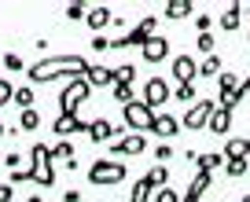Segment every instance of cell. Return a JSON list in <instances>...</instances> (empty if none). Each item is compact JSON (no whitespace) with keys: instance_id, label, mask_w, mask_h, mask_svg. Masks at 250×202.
<instances>
[{"instance_id":"6da1fadb","label":"cell","mask_w":250,"mask_h":202,"mask_svg":"<svg viewBox=\"0 0 250 202\" xmlns=\"http://www.w3.org/2000/svg\"><path fill=\"white\" fill-rule=\"evenodd\" d=\"M88 62L81 55H48L30 66V81H55V78H85Z\"/></svg>"},{"instance_id":"7a4b0ae2","label":"cell","mask_w":250,"mask_h":202,"mask_svg":"<svg viewBox=\"0 0 250 202\" xmlns=\"http://www.w3.org/2000/svg\"><path fill=\"white\" fill-rule=\"evenodd\" d=\"M129 177V169H125L118 158H100V162L88 165V184L96 187H110V184H122V180Z\"/></svg>"},{"instance_id":"3957f363","label":"cell","mask_w":250,"mask_h":202,"mask_svg":"<svg viewBox=\"0 0 250 202\" xmlns=\"http://www.w3.org/2000/svg\"><path fill=\"white\" fill-rule=\"evenodd\" d=\"M85 100H88V81L85 78H70L66 85H62V92H59V114L78 118V110H81Z\"/></svg>"},{"instance_id":"277c9868","label":"cell","mask_w":250,"mask_h":202,"mask_svg":"<svg viewBox=\"0 0 250 202\" xmlns=\"http://www.w3.org/2000/svg\"><path fill=\"white\" fill-rule=\"evenodd\" d=\"M30 177H33V184H41V187L55 184V165H52V158H48V143H33L30 147Z\"/></svg>"},{"instance_id":"5b68a950","label":"cell","mask_w":250,"mask_h":202,"mask_svg":"<svg viewBox=\"0 0 250 202\" xmlns=\"http://www.w3.org/2000/svg\"><path fill=\"white\" fill-rule=\"evenodd\" d=\"M213 110H217V103H213V100H195L191 107L184 110V118H180V129H191V132L206 129L210 118H213Z\"/></svg>"},{"instance_id":"8992f818","label":"cell","mask_w":250,"mask_h":202,"mask_svg":"<svg viewBox=\"0 0 250 202\" xmlns=\"http://www.w3.org/2000/svg\"><path fill=\"white\" fill-rule=\"evenodd\" d=\"M122 118H125V125H129L133 132H147L151 121H155V110H151L144 100H133V103L122 107Z\"/></svg>"},{"instance_id":"52a82bcc","label":"cell","mask_w":250,"mask_h":202,"mask_svg":"<svg viewBox=\"0 0 250 202\" xmlns=\"http://www.w3.org/2000/svg\"><path fill=\"white\" fill-rule=\"evenodd\" d=\"M140 100L147 103L151 110L166 107V103L173 100V88H169V81H166V78H147V81H144V96H140Z\"/></svg>"},{"instance_id":"ba28073f","label":"cell","mask_w":250,"mask_h":202,"mask_svg":"<svg viewBox=\"0 0 250 202\" xmlns=\"http://www.w3.org/2000/svg\"><path fill=\"white\" fill-rule=\"evenodd\" d=\"M110 151H114V158H136L147 151V140H144V132H125V136H118V140H110Z\"/></svg>"},{"instance_id":"9c48e42d","label":"cell","mask_w":250,"mask_h":202,"mask_svg":"<svg viewBox=\"0 0 250 202\" xmlns=\"http://www.w3.org/2000/svg\"><path fill=\"white\" fill-rule=\"evenodd\" d=\"M147 132H155L158 140H173V136L180 132V121L169 114V110H155V121H151Z\"/></svg>"},{"instance_id":"30bf717a","label":"cell","mask_w":250,"mask_h":202,"mask_svg":"<svg viewBox=\"0 0 250 202\" xmlns=\"http://www.w3.org/2000/svg\"><path fill=\"white\" fill-rule=\"evenodd\" d=\"M195 78H199V62L191 59V55H177V59H173V81H177V85H191Z\"/></svg>"},{"instance_id":"8fae6325","label":"cell","mask_w":250,"mask_h":202,"mask_svg":"<svg viewBox=\"0 0 250 202\" xmlns=\"http://www.w3.org/2000/svg\"><path fill=\"white\" fill-rule=\"evenodd\" d=\"M55 136H59V140H66V136H78V132H88V121L85 118H70V114H59L55 118Z\"/></svg>"},{"instance_id":"7c38bea8","label":"cell","mask_w":250,"mask_h":202,"mask_svg":"<svg viewBox=\"0 0 250 202\" xmlns=\"http://www.w3.org/2000/svg\"><path fill=\"white\" fill-rule=\"evenodd\" d=\"M140 55H144L147 62H162L166 55H169V40H166V37H158V33H155V37H151L147 44L140 48Z\"/></svg>"},{"instance_id":"4fadbf2b","label":"cell","mask_w":250,"mask_h":202,"mask_svg":"<svg viewBox=\"0 0 250 202\" xmlns=\"http://www.w3.org/2000/svg\"><path fill=\"white\" fill-rule=\"evenodd\" d=\"M92 143H110L114 140V125L107 121V118H96V121H88V132H85Z\"/></svg>"},{"instance_id":"5bb4252c","label":"cell","mask_w":250,"mask_h":202,"mask_svg":"<svg viewBox=\"0 0 250 202\" xmlns=\"http://www.w3.org/2000/svg\"><path fill=\"white\" fill-rule=\"evenodd\" d=\"M85 22H88V30H107L110 22H114V15H110V8H88L85 11Z\"/></svg>"},{"instance_id":"9a60e30c","label":"cell","mask_w":250,"mask_h":202,"mask_svg":"<svg viewBox=\"0 0 250 202\" xmlns=\"http://www.w3.org/2000/svg\"><path fill=\"white\" fill-rule=\"evenodd\" d=\"M232 158H250V140H247V136H232V140H225V162H232Z\"/></svg>"},{"instance_id":"2e32d148","label":"cell","mask_w":250,"mask_h":202,"mask_svg":"<svg viewBox=\"0 0 250 202\" xmlns=\"http://www.w3.org/2000/svg\"><path fill=\"white\" fill-rule=\"evenodd\" d=\"M85 81H88V88L114 85V70H107V66H88V70H85Z\"/></svg>"},{"instance_id":"e0dca14e","label":"cell","mask_w":250,"mask_h":202,"mask_svg":"<svg viewBox=\"0 0 250 202\" xmlns=\"http://www.w3.org/2000/svg\"><path fill=\"white\" fill-rule=\"evenodd\" d=\"M206 129H210V132H217V136H228V129H232V110H221V107H217Z\"/></svg>"},{"instance_id":"ac0fdd59","label":"cell","mask_w":250,"mask_h":202,"mask_svg":"<svg viewBox=\"0 0 250 202\" xmlns=\"http://www.w3.org/2000/svg\"><path fill=\"white\" fill-rule=\"evenodd\" d=\"M191 11H195L191 0H169V4H166V19H173V22H177V19H188Z\"/></svg>"},{"instance_id":"d6986e66","label":"cell","mask_w":250,"mask_h":202,"mask_svg":"<svg viewBox=\"0 0 250 202\" xmlns=\"http://www.w3.org/2000/svg\"><path fill=\"white\" fill-rule=\"evenodd\" d=\"M239 19H243V8H239V4H232V8H225V15L217 19V26H221V30H228V33H235V30H239Z\"/></svg>"},{"instance_id":"ffe728a7","label":"cell","mask_w":250,"mask_h":202,"mask_svg":"<svg viewBox=\"0 0 250 202\" xmlns=\"http://www.w3.org/2000/svg\"><path fill=\"white\" fill-rule=\"evenodd\" d=\"M48 158H52V165L59 162V158H62V162H70V158H74V143H70V140L52 143V147H48Z\"/></svg>"},{"instance_id":"44dd1931","label":"cell","mask_w":250,"mask_h":202,"mask_svg":"<svg viewBox=\"0 0 250 202\" xmlns=\"http://www.w3.org/2000/svg\"><path fill=\"white\" fill-rule=\"evenodd\" d=\"M147 184L155 187H169V165H155V169H147Z\"/></svg>"},{"instance_id":"7402d4cb","label":"cell","mask_w":250,"mask_h":202,"mask_svg":"<svg viewBox=\"0 0 250 202\" xmlns=\"http://www.w3.org/2000/svg\"><path fill=\"white\" fill-rule=\"evenodd\" d=\"M151 195H155V187L147 184V177H140L133 184V195H129V202H151Z\"/></svg>"},{"instance_id":"603a6c76","label":"cell","mask_w":250,"mask_h":202,"mask_svg":"<svg viewBox=\"0 0 250 202\" xmlns=\"http://www.w3.org/2000/svg\"><path fill=\"white\" fill-rule=\"evenodd\" d=\"M19 129H26V132H37L41 129V114H37V110H19Z\"/></svg>"},{"instance_id":"cb8c5ba5","label":"cell","mask_w":250,"mask_h":202,"mask_svg":"<svg viewBox=\"0 0 250 202\" xmlns=\"http://www.w3.org/2000/svg\"><path fill=\"white\" fill-rule=\"evenodd\" d=\"M221 74V59H217V52L213 55H206L203 62H199V78H217Z\"/></svg>"},{"instance_id":"d4e9b609","label":"cell","mask_w":250,"mask_h":202,"mask_svg":"<svg viewBox=\"0 0 250 202\" xmlns=\"http://www.w3.org/2000/svg\"><path fill=\"white\" fill-rule=\"evenodd\" d=\"M195 165H199V169H206V173H213V169H221V165H225V155H199Z\"/></svg>"},{"instance_id":"484cf974","label":"cell","mask_w":250,"mask_h":202,"mask_svg":"<svg viewBox=\"0 0 250 202\" xmlns=\"http://www.w3.org/2000/svg\"><path fill=\"white\" fill-rule=\"evenodd\" d=\"M133 78H136V66L133 62H122L114 70V85H133Z\"/></svg>"},{"instance_id":"4316f807","label":"cell","mask_w":250,"mask_h":202,"mask_svg":"<svg viewBox=\"0 0 250 202\" xmlns=\"http://www.w3.org/2000/svg\"><path fill=\"white\" fill-rule=\"evenodd\" d=\"M11 103H19V107H22V110H30V107H33V88H30V85L15 88V96H11Z\"/></svg>"},{"instance_id":"83f0119b","label":"cell","mask_w":250,"mask_h":202,"mask_svg":"<svg viewBox=\"0 0 250 202\" xmlns=\"http://www.w3.org/2000/svg\"><path fill=\"white\" fill-rule=\"evenodd\" d=\"M250 169V165H247V158H232V162H225V173H228V177H243V173H247Z\"/></svg>"},{"instance_id":"f1b7e54d","label":"cell","mask_w":250,"mask_h":202,"mask_svg":"<svg viewBox=\"0 0 250 202\" xmlns=\"http://www.w3.org/2000/svg\"><path fill=\"white\" fill-rule=\"evenodd\" d=\"M173 96H177L180 103H195V81H191V85H177V92H173Z\"/></svg>"},{"instance_id":"f546056e","label":"cell","mask_w":250,"mask_h":202,"mask_svg":"<svg viewBox=\"0 0 250 202\" xmlns=\"http://www.w3.org/2000/svg\"><path fill=\"white\" fill-rule=\"evenodd\" d=\"M151 202H180V195L173 191V187H158V191L151 195Z\"/></svg>"},{"instance_id":"4dcf8cb0","label":"cell","mask_w":250,"mask_h":202,"mask_svg":"<svg viewBox=\"0 0 250 202\" xmlns=\"http://www.w3.org/2000/svg\"><path fill=\"white\" fill-rule=\"evenodd\" d=\"M114 100L122 103V107H125V103H133V85H114Z\"/></svg>"},{"instance_id":"1f68e13d","label":"cell","mask_w":250,"mask_h":202,"mask_svg":"<svg viewBox=\"0 0 250 202\" xmlns=\"http://www.w3.org/2000/svg\"><path fill=\"white\" fill-rule=\"evenodd\" d=\"M169 158H173V147H169V143H158V147H155V165H166Z\"/></svg>"},{"instance_id":"d6a6232c","label":"cell","mask_w":250,"mask_h":202,"mask_svg":"<svg viewBox=\"0 0 250 202\" xmlns=\"http://www.w3.org/2000/svg\"><path fill=\"white\" fill-rule=\"evenodd\" d=\"M11 96H15V85H11L8 78H0V107H4V103H11Z\"/></svg>"},{"instance_id":"836d02e7","label":"cell","mask_w":250,"mask_h":202,"mask_svg":"<svg viewBox=\"0 0 250 202\" xmlns=\"http://www.w3.org/2000/svg\"><path fill=\"white\" fill-rule=\"evenodd\" d=\"M217 85H221V92H235V74H217Z\"/></svg>"},{"instance_id":"e575fe53","label":"cell","mask_w":250,"mask_h":202,"mask_svg":"<svg viewBox=\"0 0 250 202\" xmlns=\"http://www.w3.org/2000/svg\"><path fill=\"white\" fill-rule=\"evenodd\" d=\"M195 48H199V52H206V55H213V33H199Z\"/></svg>"},{"instance_id":"d590c367","label":"cell","mask_w":250,"mask_h":202,"mask_svg":"<svg viewBox=\"0 0 250 202\" xmlns=\"http://www.w3.org/2000/svg\"><path fill=\"white\" fill-rule=\"evenodd\" d=\"M85 4H70V8H66V19H70V22H81V19H85Z\"/></svg>"},{"instance_id":"8d00e7d4","label":"cell","mask_w":250,"mask_h":202,"mask_svg":"<svg viewBox=\"0 0 250 202\" xmlns=\"http://www.w3.org/2000/svg\"><path fill=\"white\" fill-rule=\"evenodd\" d=\"M217 22V19H210V15H195V30L199 33H210V26Z\"/></svg>"},{"instance_id":"74e56055","label":"cell","mask_w":250,"mask_h":202,"mask_svg":"<svg viewBox=\"0 0 250 202\" xmlns=\"http://www.w3.org/2000/svg\"><path fill=\"white\" fill-rule=\"evenodd\" d=\"M26 180H33L30 169H11V180H8V184H26Z\"/></svg>"},{"instance_id":"f35d334b","label":"cell","mask_w":250,"mask_h":202,"mask_svg":"<svg viewBox=\"0 0 250 202\" xmlns=\"http://www.w3.org/2000/svg\"><path fill=\"white\" fill-rule=\"evenodd\" d=\"M4 66H8V70H22V59H19L15 52H8L4 55Z\"/></svg>"},{"instance_id":"ab89813d","label":"cell","mask_w":250,"mask_h":202,"mask_svg":"<svg viewBox=\"0 0 250 202\" xmlns=\"http://www.w3.org/2000/svg\"><path fill=\"white\" fill-rule=\"evenodd\" d=\"M15 199V191H11V184H0V202H11Z\"/></svg>"},{"instance_id":"60d3db41","label":"cell","mask_w":250,"mask_h":202,"mask_svg":"<svg viewBox=\"0 0 250 202\" xmlns=\"http://www.w3.org/2000/svg\"><path fill=\"white\" fill-rule=\"evenodd\" d=\"M107 48H110V44H107L103 37H96V40H92V52H107Z\"/></svg>"},{"instance_id":"b9f144b4","label":"cell","mask_w":250,"mask_h":202,"mask_svg":"<svg viewBox=\"0 0 250 202\" xmlns=\"http://www.w3.org/2000/svg\"><path fill=\"white\" fill-rule=\"evenodd\" d=\"M62 202H81V191H66V195H62Z\"/></svg>"},{"instance_id":"7bdbcfd3","label":"cell","mask_w":250,"mask_h":202,"mask_svg":"<svg viewBox=\"0 0 250 202\" xmlns=\"http://www.w3.org/2000/svg\"><path fill=\"white\" fill-rule=\"evenodd\" d=\"M247 92H250V74H247V78L239 81V96H247Z\"/></svg>"},{"instance_id":"ee69618b","label":"cell","mask_w":250,"mask_h":202,"mask_svg":"<svg viewBox=\"0 0 250 202\" xmlns=\"http://www.w3.org/2000/svg\"><path fill=\"white\" fill-rule=\"evenodd\" d=\"M0 136H8V125H4V121H0Z\"/></svg>"},{"instance_id":"f6af8a7d","label":"cell","mask_w":250,"mask_h":202,"mask_svg":"<svg viewBox=\"0 0 250 202\" xmlns=\"http://www.w3.org/2000/svg\"><path fill=\"white\" fill-rule=\"evenodd\" d=\"M30 202H44V199H41V195H30Z\"/></svg>"},{"instance_id":"bcb514c9","label":"cell","mask_w":250,"mask_h":202,"mask_svg":"<svg viewBox=\"0 0 250 202\" xmlns=\"http://www.w3.org/2000/svg\"><path fill=\"white\" fill-rule=\"evenodd\" d=\"M239 202H250V195H243V199H239Z\"/></svg>"},{"instance_id":"7dc6e473","label":"cell","mask_w":250,"mask_h":202,"mask_svg":"<svg viewBox=\"0 0 250 202\" xmlns=\"http://www.w3.org/2000/svg\"><path fill=\"white\" fill-rule=\"evenodd\" d=\"M247 165H250V158H247Z\"/></svg>"},{"instance_id":"c3c4849f","label":"cell","mask_w":250,"mask_h":202,"mask_svg":"<svg viewBox=\"0 0 250 202\" xmlns=\"http://www.w3.org/2000/svg\"><path fill=\"white\" fill-rule=\"evenodd\" d=\"M247 37H250V33H247Z\"/></svg>"}]
</instances>
